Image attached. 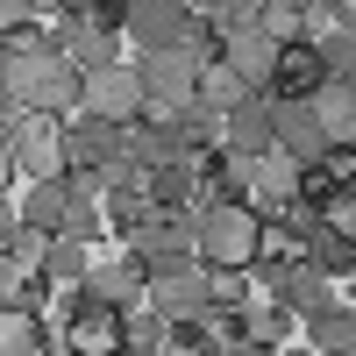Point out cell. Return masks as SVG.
Wrapping results in <instances>:
<instances>
[{"label": "cell", "instance_id": "6da1fadb", "mask_svg": "<svg viewBox=\"0 0 356 356\" xmlns=\"http://www.w3.org/2000/svg\"><path fill=\"white\" fill-rule=\"evenodd\" d=\"M0 93L36 114H79V65L57 50V29L36 50H0Z\"/></svg>", "mask_w": 356, "mask_h": 356}, {"label": "cell", "instance_id": "7a4b0ae2", "mask_svg": "<svg viewBox=\"0 0 356 356\" xmlns=\"http://www.w3.org/2000/svg\"><path fill=\"white\" fill-rule=\"evenodd\" d=\"M257 228H264L257 207L207 200L193 214V257L207 264V271H250V264H257Z\"/></svg>", "mask_w": 356, "mask_h": 356}, {"label": "cell", "instance_id": "3957f363", "mask_svg": "<svg viewBox=\"0 0 356 356\" xmlns=\"http://www.w3.org/2000/svg\"><path fill=\"white\" fill-rule=\"evenodd\" d=\"M136 79H143V122L171 129V122H186V114H193V79H200V57H193L186 43H164V50H150V57L136 65Z\"/></svg>", "mask_w": 356, "mask_h": 356}, {"label": "cell", "instance_id": "277c9868", "mask_svg": "<svg viewBox=\"0 0 356 356\" xmlns=\"http://www.w3.org/2000/svg\"><path fill=\"white\" fill-rule=\"evenodd\" d=\"M8 143H15V171H29V178H65V122H57V114L22 107L15 129H8Z\"/></svg>", "mask_w": 356, "mask_h": 356}, {"label": "cell", "instance_id": "5b68a950", "mask_svg": "<svg viewBox=\"0 0 356 356\" xmlns=\"http://www.w3.org/2000/svg\"><path fill=\"white\" fill-rule=\"evenodd\" d=\"M79 114H100V122H129V114H143V79L136 65H93L79 72Z\"/></svg>", "mask_w": 356, "mask_h": 356}, {"label": "cell", "instance_id": "8992f818", "mask_svg": "<svg viewBox=\"0 0 356 356\" xmlns=\"http://www.w3.org/2000/svg\"><path fill=\"white\" fill-rule=\"evenodd\" d=\"M122 342H129V314L107 307V300H86L65 321V335H57V349H79V356H107V349H122Z\"/></svg>", "mask_w": 356, "mask_h": 356}, {"label": "cell", "instance_id": "52a82bcc", "mask_svg": "<svg viewBox=\"0 0 356 356\" xmlns=\"http://www.w3.org/2000/svg\"><path fill=\"white\" fill-rule=\"evenodd\" d=\"M143 300H150L164 321H171V314H200V307H207V271H193L186 257L150 264V285H143Z\"/></svg>", "mask_w": 356, "mask_h": 356}, {"label": "cell", "instance_id": "ba28073f", "mask_svg": "<svg viewBox=\"0 0 356 356\" xmlns=\"http://www.w3.org/2000/svg\"><path fill=\"white\" fill-rule=\"evenodd\" d=\"M186 22H193V0H129L122 36H136L143 50H164V43H186Z\"/></svg>", "mask_w": 356, "mask_h": 356}, {"label": "cell", "instance_id": "9c48e42d", "mask_svg": "<svg viewBox=\"0 0 356 356\" xmlns=\"http://www.w3.org/2000/svg\"><path fill=\"white\" fill-rule=\"evenodd\" d=\"M321 79H328V65L314 57V43H307V36H292V43H278V57H271V79H264V86H271L278 100H307Z\"/></svg>", "mask_w": 356, "mask_h": 356}, {"label": "cell", "instance_id": "30bf717a", "mask_svg": "<svg viewBox=\"0 0 356 356\" xmlns=\"http://www.w3.org/2000/svg\"><path fill=\"white\" fill-rule=\"evenodd\" d=\"M57 50H65L79 72H93V65H114V50H122V29H100L93 15H65V22H57Z\"/></svg>", "mask_w": 356, "mask_h": 356}, {"label": "cell", "instance_id": "8fae6325", "mask_svg": "<svg viewBox=\"0 0 356 356\" xmlns=\"http://www.w3.org/2000/svg\"><path fill=\"white\" fill-rule=\"evenodd\" d=\"M271 57H278V43L264 36L257 22H235V29H221V65H228V72H243L250 86H264V79H271Z\"/></svg>", "mask_w": 356, "mask_h": 356}, {"label": "cell", "instance_id": "7c38bea8", "mask_svg": "<svg viewBox=\"0 0 356 356\" xmlns=\"http://www.w3.org/2000/svg\"><path fill=\"white\" fill-rule=\"evenodd\" d=\"M65 164H122V136H114V122H100V114H86V122H65Z\"/></svg>", "mask_w": 356, "mask_h": 356}, {"label": "cell", "instance_id": "4fadbf2b", "mask_svg": "<svg viewBox=\"0 0 356 356\" xmlns=\"http://www.w3.org/2000/svg\"><path fill=\"white\" fill-rule=\"evenodd\" d=\"M307 100H314V129L328 143H349L356 136V93H349V79H321Z\"/></svg>", "mask_w": 356, "mask_h": 356}, {"label": "cell", "instance_id": "5bb4252c", "mask_svg": "<svg viewBox=\"0 0 356 356\" xmlns=\"http://www.w3.org/2000/svg\"><path fill=\"white\" fill-rule=\"evenodd\" d=\"M29 349H50L43 342V321L29 314L22 300H0V356H29Z\"/></svg>", "mask_w": 356, "mask_h": 356}, {"label": "cell", "instance_id": "9a60e30c", "mask_svg": "<svg viewBox=\"0 0 356 356\" xmlns=\"http://www.w3.org/2000/svg\"><path fill=\"white\" fill-rule=\"evenodd\" d=\"M65 207H72V193H65V178H36V186H29V200H22V221L29 228H65Z\"/></svg>", "mask_w": 356, "mask_h": 356}, {"label": "cell", "instance_id": "2e32d148", "mask_svg": "<svg viewBox=\"0 0 356 356\" xmlns=\"http://www.w3.org/2000/svg\"><path fill=\"white\" fill-rule=\"evenodd\" d=\"M43 278H50V285L86 278V243H79V235H50V250H43Z\"/></svg>", "mask_w": 356, "mask_h": 356}, {"label": "cell", "instance_id": "e0dca14e", "mask_svg": "<svg viewBox=\"0 0 356 356\" xmlns=\"http://www.w3.org/2000/svg\"><path fill=\"white\" fill-rule=\"evenodd\" d=\"M257 29H264L271 43H292V36H307V29H300V0H264V8H257Z\"/></svg>", "mask_w": 356, "mask_h": 356}, {"label": "cell", "instance_id": "ac0fdd59", "mask_svg": "<svg viewBox=\"0 0 356 356\" xmlns=\"http://www.w3.org/2000/svg\"><path fill=\"white\" fill-rule=\"evenodd\" d=\"M300 349H356V328H349V307H328V314H321L314 321V342H300Z\"/></svg>", "mask_w": 356, "mask_h": 356}, {"label": "cell", "instance_id": "d6986e66", "mask_svg": "<svg viewBox=\"0 0 356 356\" xmlns=\"http://www.w3.org/2000/svg\"><path fill=\"white\" fill-rule=\"evenodd\" d=\"M22 285H29V271L15 257H0V300H22Z\"/></svg>", "mask_w": 356, "mask_h": 356}, {"label": "cell", "instance_id": "ffe728a7", "mask_svg": "<svg viewBox=\"0 0 356 356\" xmlns=\"http://www.w3.org/2000/svg\"><path fill=\"white\" fill-rule=\"evenodd\" d=\"M22 22H36V15H29V0H0V36L22 29Z\"/></svg>", "mask_w": 356, "mask_h": 356}, {"label": "cell", "instance_id": "44dd1931", "mask_svg": "<svg viewBox=\"0 0 356 356\" xmlns=\"http://www.w3.org/2000/svg\"><path fill=\"white\" fill-rule=\"evenodd\" d=\"M22 228V207H8V200H0V250H8V235Z\"/></svg>", "mask_w": 356, "mask_h": 356}, {"label": "cell", "instance_id": "7402d4cb", "mask_svg": "<svg viewBox=\"0 0 356 356\" xmlns=\"http://www.w3.org/2000/svg\"><path fill=\"white\" fill-rule=\"evenodd\" d=\"M29 15L36 22H65V0H29Z\"/></svg>", "mask_w": 356, "mask_h": 356}, {"label": "cell", "instance_id": "603a6c76", "mask_svg": "<svg viewBox=\"0 0 356 356\" xmlns=\"http://www.w3.org/2000/svg\"><path fill=\"white\" fill-rule=\"evenodd\" d=\"M8 107H15V100H0V129H15V114H8Z\"/></svg>", "mask_w": 356, "mask_h": 356}]
</instances>
